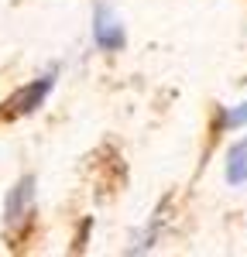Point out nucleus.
Segmentation results:
<instances>
[{
  "instance_id": "f257e3e1",
  "label": "nucleus",
  "mask_w": 247,
  "mask_h": 257,
  "mask_svg": "<svg viewBox=\"0 0 247 257\" xmlns=\"http://www.w3.org/2000/svg\"><path fill=\"white\" fill-rule=\"evenodd\" d=\"M31 216H35V178L24 175L7 192V202H4V223H7V237L18 243L28 226H31Z\"/></svg>"
},
{
  "instance_id": "f03ea898",
  "label": "nucleus",
  "mask_w": 247,
  "mask_h": 257,
  "mask_svg": "<svg viewBox=\"0 0 247 257\" xmlns=\"http://www.w3.org/2000/svg\"><path fill=\"white\" fill-rule=\"evenodd\" d=\"M55 76H59V69H52V72H45L41 79L28 82V86H21L14 96L4 103V110H0V120H18V117H28V113H35L45 96L52 93V86H55Z\"/></svg>"
},
{
  "instance_id": "7ed1b4c3",
  "label": "nucleus",
  "mask_w": 247,
  "mask_h": 257,
  "mask_svg": "<svg viewBox=\"0 0 247 257\" xmlns=\"http://www.w3.org/2000/svg\"><path fill=\"white\" fill-rule=\"evenodd\" d=\"M93 41L100 45L103 52H120L127 45L124 24L117 21V14L106 4H96V11H93Z\"/></svg>"
},
{
  "instance_id": "20e7f679",
  "label": "nucleus",
  "mask_w": 247,
  "mask_h": 257,
  "mask_svg": "<svg viewBox=\"0 0 247 257\" xmlns=\"http://www.w3.org/2000/svg\"><path fill=\"white\" fill-rule=\"evenodd\" d=\"M226 182L230 185H244L247 182V138L237 141L226 151Z\"/></svg>"
},
{
  "instance_id": "39448f33",
  "label": "nucleus",
  "mask_w": 247,
  "mask_h": 257,
  "mask_svg": "<svg viewBox=\"0 0 247 257\" xmlns=\"http://www.w3.org/2000/svg\"><path fill=\"white\" fill-rule=\"evenodd\" d=\"M247 123V103H240L237 110H230V113H220V127L223 131H237V127H244Z\"/></svg>"
},
{
  "instance_id": "423d86ee",
  "label": "nucleus",
  "mask_w": 247,
  "mask_h": 257,
  "mask_svg": "<svg viewBox=\"0 0 247 257\" xmlns=\"http://www.w3.org/2000/svg\"><path fill=\"white\" fill-rule=\"evenodd\" d=\"M89 226H93V223L86 219V223H82V233L76 237V250H82V247H86V237H89Z\"/></svg>"
}]
</instances>
